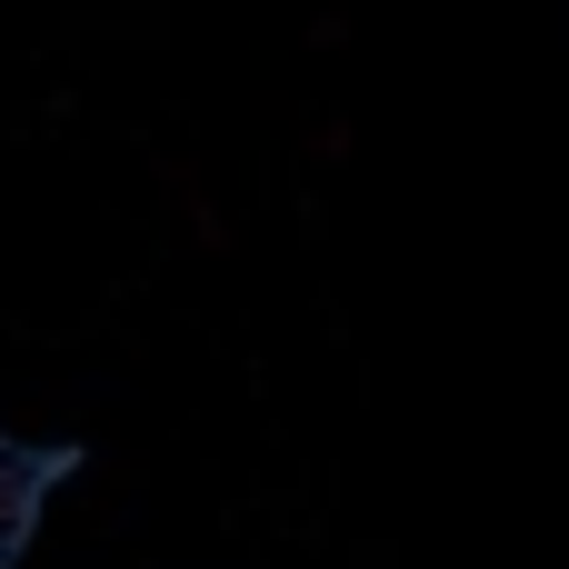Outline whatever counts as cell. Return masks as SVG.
<instances>
[{
  "instance_id": "6da1fadb",
  "label": "cell",
  "mask_w": 569,
  "mask_h": 569,
  "mask_svg": "<svg viewBox=\"0 0 569 569\" xmlns=\"http://www.w3.org/2000/svg\"><path fill=\"white\" fill-rule=\"evenodd\" d=\"M0 460H20V450H10V440H0Z\"/></svg>"
}]
</instances>
